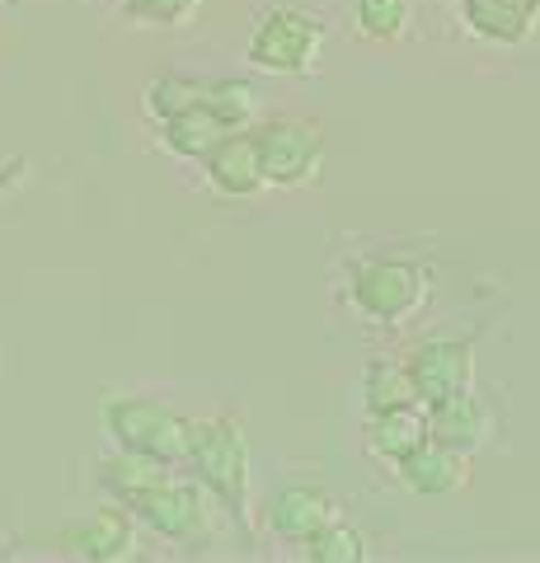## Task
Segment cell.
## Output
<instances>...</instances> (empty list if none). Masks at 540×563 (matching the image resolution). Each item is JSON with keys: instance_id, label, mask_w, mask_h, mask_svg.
I'll list each match as a JSON object with an SVG mask.
<instances>
[{"instance_id": "obj_1", "label": "cell", "mask_w": 540, "mask_h": 563, "mask_svg": "<svg viewBox=\"0 0 540 563\" xmlns=\"http://www.w3.org/2000/svg\"><path fill=\"white\" fill-rule=\"evenodd\" d=\"M184 470L207 498H212L225 521L240 531V540H254L250 526V428L240 413L194 418Z\"/></svg>"}, {"instance_id": "obj_2", "label": "cell", "mask_w": 540, "mask_h": 563, "mask_svg": "<svg viewBox=\"0 0 540 563\" xmlns=\"http://www.w3.org/2000/svg\"><path fill=\"white\" fill-rule=\"evenodd\" d=\"M343 296L367 324L399 329L428 306L432 273H428V263H418L409 254L343 258Z\"/></svg>"}, {"instance_id": "obj_3", "label": "cell", "mask_w": 540, "mask_h": 563, "mask_svg": "<svg viewBox=\"0 0 540 563\" xmlns=\"http://www.w3.org/2000/svg\"><path fill=\"white\" fill-rule=\"evenodd\" d=\"M245 57L264 76H316L324 57V20L306 5H264L254 14Z\"/></svg>"}, {"instance_id": "obj_4", "label": "cell", "mask_w": 540, "mask_h": 563, "mask_svg": "<svg viewBox=\"0 0 540 563\" xmlns=\"http://www.w3.org/2000/svg\"><path fill=\"white\" fill-rule=\"evenodd\" d=\"M99 422L113 446L151 455V461H165L174 470L184 465L188 437H194V418H184L179 409L151 395H109L99 404Z\"/></svg>"}, {"instance_id": "obj_5", "label": "cell", "mask_w": 540, "mask_h": 563, "mask_svg": "<svg viewBox=\"0 0 540 563\" xmlns=\"http://www.w3.org/2000/svg\"><path fill=\"white\" fill-rule=\"evenodd\" d=\"M118 507H128L136 526H146L151 536L179 544V550H198L212 536V498L194 479H179V474H165V479L136 488Z\"/></svg>"}, {"instance_id": "obj_6", "label": "cell", "mask_w": 540, "mask_h": 563, "mask_svg": "<svg viewBox=\"0 0 540 563\" xmlns=\"http://www.w3.org/2000/svg\"><path fill=\"white\" fill-rule=\"evenodd\" d=\"M254 146H258V169H264L268 188H310L324 169V132L310 118H264L254 122Z\"/></svg>"}, {"instance_id": "obj_7", "label": "cell", "mask_w": 540, "mask_h": 563, "mask_svg": "<svg viewBox=\"0 0 540 563\" xmlns=\"http://www.w3.org/2000/svg\"><path fill=\"white\" fill-rule=\"evenodd\" d=\"M409 376L423 409H438V404L456 399L461 390L475 385V339H428L418 343L409 357Z\"/></svg>"}, {"instance_id": "obj_8", "label": "cell", "mask_w": 540, "mask_h": 563, "mask_svg": "<svg viewBox=\"0 0 540 563\" xmlns=\"http://www.w3.org/2000/svg\"><path fill=\"white\" fill-rule=\"evenodd\" d=\"M62 550L85 563H123L136 554V521L128 517V507H99L95 517L71 521L62 531Z\"/></svg>"}, {"instance_id": "obj_9", "label": "cell", "mask_w": 540, "mask_h": 563, "mask_svg": "<svg viewBox=\"0 0 540 563\" xmlns=\"http://www.w3.org/2000/svg\"><path fill=\"white\" fill-rule=\"evenodd\" d=\"M334 517H339V498L320 484H287L264 503V526L287 544H301Z\"/></svg>"}, {"instance_id": "obj_10", "label": "cell", "mask_w": 540, "mask_h": 563, "mask_svg": "<svg viewBox=\"0 0 540 563\" xmlns=\"http://www.w3.org/2000/svg\"><path fill=\"white\" fill-rule=\"evenodd\" d=\"M198 165L207 174V188H217L221 198H258V192L268 188L264 169H258V146H254L250 128L225 132Z\"/></svg>"}, {"instance_id": "obj_11", "label": "cell", "mask_w": 540, "mask_h": 563, "mask_svg": "<svg viewBox=\"0 0 540 563\" xmlns=\"http://www.w3.org/2000/svg\"><path fill=\"white\" fill-rule=\"evenodd\" d=\"M390 470L414 498H451V493H461L470 484V455L438 446L432 437L418 451H409L405 461H395Z\"/></svg>"}, {"instance_id": "obj_12", "label": "cell", "mask_w": 540, "mask_h": 563, "mask_svg": "<svg viewBox=\"0 0 540 563\" xmlns=\"http://www.w3.org/2000/svg\"><path fill=\"white\" fill-rule=\"evenodd\" d=\"M428 437L438 446H451V451H461V455H475L489 446V437H494V413H489V404H484L475 395V385L470 390H461L456 399H447L438 404V409H428Z\"/></svg>"}, {"instance_id": "obj_13", "label": "cell", "mask_w": 540, "mask_h": 563, "mask_svg": "<svg viewBox=\"0 0 540 563\" xmlns=\"http://www.w3.org/2000/svg\"><path fill=\"white\" fill-rule=\"evenodd\" d=\"M461 24L484 43L521 47L536 38L540 24V0H456Z\"/></svg>"}, {"instance_id": "obj_14", "label": "cell", "mask_w": 540, "mask_h": 563, "mask_svg": "<svg viewBox=\"0 0 540 563\" xmlns=\"http://www.w3.org/2000/svg\"><path fill=\"white\" fill-rule=\"evenodd\" d=\"M428 442V409L409 404V409H386V413H367V451L376 461H405L409 451Z\"/></svg>"}, {"instance_id": "obj_15", "label": "cell", "mask_w": 540, "mask_h": 563, "mask_svg": "<svg viewBox=\"0 0 540 563\" xmlns=\"http://www.w3.org/2000/svg\"><path fill=\"white\" fill-rule=\"evenodd\" d=\"M151 128H155V141H161V151L179 155V161H202V155L212 151L225 132H231L217 113H207L202 103H194V109H184V113H169V118H161V122H151Z\"/></svg>"}, {"instance_id": "obj_16", "label": "cell", "mask_w": 540, "mask_h": 563, "mask_svg": "<svg viewBox=\"0 0 540 563\" xmlns=\"http://www.w3.org/2000/svg\"><path fill=\"white\" fill-rule=\"evenodd\" d=\"M165 474H174V465L151 461V455H136V451H123V446H113L109 455H99V461H95V488H99L109 503H123V498H132L136 488H146V484H155V479H165Z\"/></svg>"}, {"instance_id": "obj_17", "label": "cell", "mask_w": 540, "mask_h": 563, "mask_svg": "<svg viewBox=\"0 0 540 563\" xmlns=\"http://www.w3.org/2000/svg\"><path fill=\"white\" fill-rule=\"evenodd\" d=\"M264 85L258 80H245V76H217L202 85V109L217 113L225 128H254V118L264 113Z\"/></svg>"}, {"instance_id": "obj_18", "label": "cell", "mask_w": 540, "mask_h": 563, "mask_svg": "<svg viewBox=\"0 0 540 563\" xmlns=\"http://www.w3.org/2000/svg\"><path fill=\"white\" fill-rule=\"evenodd\" d=\"M362 404H367V413L409 409V404H418L409 366L405 362H390V357H376L367 372H362Z\"/></svg>"}, {"instance_id": "obj_19", "label": "cell", "mask_w": 540, "mask_h": 563, "mask_svg": "<svg viewBox=\"0 0 540 563\" xmlns=\"http://www.w3.org/2000/svg\"><path fill=\"white\" fill-rule=\"evenodd\" d=\"M367 554H372L367 536H362L353 521H343V517L324 521L316 536L301 540V559L306 563H367Z\"/></svg>"}, {"instance_id": "obj_20", "label": "cell", "mask_w": 540, "mask_h": 563, "mask_svg": "<svg viewBox=\"0 0 540 563\" xmlns=\"http://www.w3.org/2000/svg\"><path fill=\"white\" fill-rule=\"evenodd\" d=\"M414 24V0H353V29L367 43H399Z\"/></svg>"}, {"instance_id": "obj_21", "label": "cell", "mask_w": 540, "mask_h": 563, "mask_svg": "<svg viewBox=\"0 0 540 563\" xmlns=\"http://www.w3.org/2000/svg\"><path fill=\"white\" fill-rule=\"evenodd\" d=\"M202 85L207 76H179V70H165V76H151L142 85V113L151 122H161L169 113H184L194 109V103H202Z\"/></svg>"}, {"instance_id": "obj_22", "label": "cell", "mask_w": 540, "mask_h": 563, "mask_svg": "<svg viewBox=\"0 0 540 563\" xmlns=\"http://www.w3.org/2000/svg\"><path fill=\"white\" fill-rule=\"evenodd\" d=\"M202 10V0H123V14L146 29H184Z\"/></svg>"}, {"instance_id": "obj_23", "label": "cell", "mask_w": 540, "mask_h": 563, "mask_svg": "<svg viewBox=\"0 0 540 563\" xmlns=\"http://www.w3.org/2000/svg\"><path fill=\"white\" fill-rule=\"evenodd\" d=\"M24 179H29V161H24V155H10V161H0V198L14 192Z\"/></svg>"}, {"instance_id": "obj_24", "label": "cell", "mask_w": 540, "mask_h": 563, "mask_svg": "<svg viewBox=\"0 0 540 563\" xmlns=\"http://www.w3.org/2000/svg\"><path fill=\"white\" fill-rule=\"evenodd\" d=\"M0 5H10V0H0Z\"/></svg>"}]
</instances>
